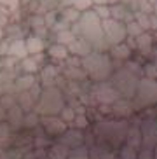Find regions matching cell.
<instances>
[{"label": "cell", "instance_id": "1", "mask_svg": "<svg viewBox=\"0 0 157 159\" xmlns=\"http://www.w3.org/2000/svg\"><path fill=\"white\" fill-rule=\"evenodd\" d=\"M138 94H136V107H150L157 103V80L155 79H141L138 82Z\"/></svg>", "mask_w": 157, "mask_h": 159}, {"label": "cell", "instance_id": "2", "mask_svg": "<svg viewBox=\"0 0 157 159\" xmlns=\"http://www.w3.org/2000/svg\"><path fill=\"white\" fill-rule=\"evenodd\" d=\"M141 143L148 149H154L157 143V122L148 121L143 124V129H141Z\"/></svg>", "mask_w": 157, "mask_h": 159}, {"label": "cell", "instance_id": "3", "mask_svg": "<svg viewBox=\"0 0 157 159\" xmlns=\"http://www.w3.org/2000/svg\"><path fill=\"white\" fill-rule=\"evenodd\" d=\"M136 42H138L140 51L143 52V54H148L150 49H152V35L150 33H140L138 39H136Z\"/></svg>", "mask_w": 157, "mask_h": 159}, {"label": "cell", "instance_id": "4", "mask_svg": "<svg viewBox=\"0 0 157 159\" xmlns=\"http://www.w3.org/2000/svg\"><path fill=\"white\" fill-rule=\"evenodd\" d=\"M140 143H141V131L138 128H133L129 131V147L133 149H140Z\"/></svg>", "mask_w": 157, "mask_h": 159}, {"label": "cell", "instance_id": "5", "mask_svg": "<svg viewBox=\"0 0 157 159\" xmlns=\"http://www.w3.org/2000/svg\"><path fill=\"white\" fill-rule=\"evenodd\" d=\"M122 157L124 159H138L136 149H133V147H126V149L122 150Z\"/></svg>", "mask_w": 157, "mask_h": 159}, {"label": "cell", "instance_id": "6", "mask_svg": "<svg viewBox=\"0 0 157 159\" xmlns=\"http://www.w3.org/2000/svg\"><path fill=\"white\" fill-rule=\"evenodd\" d=\"M138 18H140V26L141 28H150V18H148V14H145V12H140L138 14Z\"/></svg>", "mask_w": 157, "mask_h": 159}, {"label": "cell", "instance_id": "7", "mask_svg": "<svg viewBox=\"0 0 157 159\" xmlns=\"http://www.w3.org/2000/svg\"><path fill=\"white\" fill-rule=\"evenodd\" d=\"M152 157H154V149H148V147H145L140 154V159H152Z\"/></svg>", "mask_w": 157, "mask_h": 159}, {"label": "cell", "instance_id": "8", "mask_svg": "<svg viewBox=\"0 0 157 159\" xmlns=\"http://www.w3.org/2000/svg\"><path fill=\"white\" fill-rule=\"evenodd\" d=\"M140 32H141V26H140V25H133V26L129 25V33H133V35H136V37H138Z\"/></svg>", "mask_w": 157, "mask_h": 159}, {"label": "cell", "instance_id": "9", "mask_svg": "<svg viewBox=\"0 0 157 159\" xmlns=\"http://www.w3.org/2000/svg\"><path fill=\"white\" fill-rule=\"evenodd\" d=\"M155 75H157L155 68H154V66H148V77H150V79H154Z\"/></svg>", "mask_w": 157, "mask_h": 159}, {"label": "cell", "instance_id": "10", "mask_svg": "<svg viewBox=\"0 0 157 159\" xmlns=\"http://www.w3.org/2000/svg\"><path fill=\"white\" fill-rule=\"evenodd\" d=\"M150 28H157V16L150 18Z\"/></svg>", "mask_w": 157, "mask_h": 159}, {"label": "cell", "instance_id": "11", "mask_svg": "<svg viewBox=\"0 0 157 159\" xmlns=\"http://www.w3.org/2000/svg\"><path fill=\"white\" fill-rule=\"evenodd\" d=\"M154 12H155V16H157V2H154Z\"/></svg>", "mask_w": 157, "mask_h": 159}, {"label": "cell", "instance_id": "12", "mask_svg": "<svg viewBox=\"0 0 157 159\" xmlns=\"http://www.w3.org/2000/svg\"><path fill=\"white\" fill-rule=\"evenodd\" d=\"M148 2H150V4H154V2H157V0H148Z\"/></svg>", "mask_w": 157, "mask_h": 159}, {"label": "cell", "instance_id": "13", "mask_svg": "<svg viewBox=\"0 0 157 159\" xmlns=\"http://www.w3.org/2000/svg\"><path fill=\"white\" fill-rule=\"evenodd\" d=\"M155 66H157V61H155Z\"/></svg>", "mask_w": 157, "mask_h": 159}]
</instances>
